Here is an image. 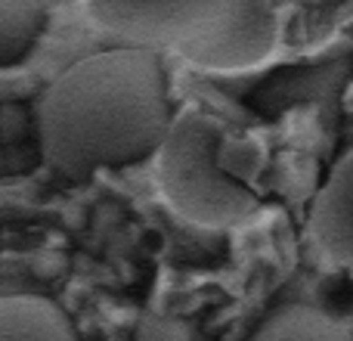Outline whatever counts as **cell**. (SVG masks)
I'll use <instances>...</instances> for the list:
<instances>
[{"mask_svg":"<svg viewBox=\"0 0 353 341\" xmlns=\"http://www.w3.org/2000/svg\"><path fill=\"white\" fill-rule=\"evenodd\" d=\"M37 146L81 180L155 155L174 121L168 75L149 47H115L68 66L34 103Z\"/></svg>","mask_w":353,"mask_h":341,"instance_id":"1","label":"cell"},{"mask_svg":"<svg viewBox=\"0 0 353 341\" xmlns=\"http://www.w3.org/2000/svg\"><path fill=\"white\" fill-rule=\"evenodd\" d=\"M226 128L199 109L171 121L155 149V183L165 205L205 230H232L261 211L257 193L220 165Z\"/></svg>","mask_w":353,"mask_h":341,"instance_id":"2","label":"cell"},{"mask_svg":"<svg viewBox=\"0 0 353 341\" xmlns=\"http://www.w3.org/2000/svg\"><path fill=\"white\" fill-rule=\"evenodd\" d=\"M242 3L245 0H87V16L124 43L183 56L223 28Z\"/></svg>","mask_w":353,"mask_h":341,"instance_id":"3","label":"cell"},{"mask_svg":"<svg viewBox=\"0 0 353 341\" xmlns=\"http://www.w3.org/2000/svg\"><path fill=\"white\" fill-rule=\"evenodd\" d=\"M279 43V19L267 0H245L242 10L220 31L199 41L183 59L205 72H245L273 56Z\"/></svg>","mask_w":353,"mask_h":341,"instance_id":"4","label":"cell"},{"mask_svg":"<svg viewBox=\"0 0 353 341\" xmlns=\"http://www.w3.org/2000/svg\"><path fill=\"white\" fill-rule=\"evenodd\" d=\"M310 236L332 267L353 276V155L338 162L313 199Z\"/></svg>","mask_w":353,"mask_h":341,"instance_id":"5","label":"cell"},{"mask_svg":"<svg viewBox=\"0 0 353 341\" xmlns=\"http://www.w3.org/2000/svg\"><path fill=\"white\" fill-rule=\"evenodd\" d=\"M78 329L56 301L43 295L0 298V341H74Z\"/></svg>","mask_w":353,"mask_h":341,"instance_id":"6","label":"cell"},{"mask_svg":"<svg viewBox=\"0 0 353 341\" xmlns=\"http://www.w3.org/2000/svg\"><path fill=\"white\" fill-rule=\"evenodd\" d=\"M251 338L257 341H350L353 329H347L341 317L329 307H313L301 301L276 304L261 320Z\"/></svg>","mask_w":353,"mask_h":341,"instance_id":"7","label":"cell"},{"mask_svg":"<svg viewBox=\"0 0 353 341\" xmlns=\"http://www.w3.org/2000/svg\"><path fill=\"white\" fill-rule=\"evenodd\" d=\"M50 19V0H0V66L28 56Z\"/></svg>","mask_w":353,"mask_h":341,"instance_id":"8","label":"cell"},{"mask_svg":"<svg viewBox=\"0 0 353 341\" xmlns=\"http://www.w3.org/2000/svg\"><path fill=\"white\" fill-rule=\"evenodd\" d=\"M220 165L239 177L242 183H251L263 168H267V146L254 137L230 134L226 130L223 143H220Z\"/></svg>","mask_w":353,"mask_h":341,"instance_id":"9","label":"cell"},{"mask_svg":"<svg viewBox=\"0 0 353 341\" xmlns=\"http://www.w3.org/2000/svg\"><path fill=\"white\" fill-rule=\"evenodd\" d=\"M134 335L140 341H186L195 338V332L183 323H174V320L165 317H143L140 326L134 329Z\"/></svg>","mask_w":353,"mask_h":341,"instance_id":"10","label":"cell"},{"mask_svg":"<svg viewBox=\"0 0 353 341\" xmlns=\"http://www.w3.org/2000/svg\"><path fill=\"white\" fill-rule=\"evenodd\" d=\"M25 130H28V112L19 103H3L0 109V134H3V146L25 140Z\"/></svg>","mask_w":353,"mask_h":341,"instance_id":"11","label":"cell"},{"mask_svg":"<svg viewBox=\"0 0 353 341\" xmlns=\"http://www.w3.org/2000/svg\"><path fill=\"white\" fill-rule=\"evenodd\" d=\"M353 276L344 273L335 276V280L329 282V292H325V307H329L335 317H344L347 311H353Z\"/></svg>","mask_w":353,"mask_h":341,"instance_id":"12","label":"cell"},{"mask_svg":"<svg viewBox=\"0 0 353 341\" xmlns=\"http://www.w3.org/2000/svg\"><path fill=\"white\" fill-rule=\"evenodd\" d=\"M301 3H304V6H323L325 0H301Z\"/></svg>","mask_w":353,"mask_h":341,"instance_id":"13","label":"cell"},{"mask_svg":"<svg viewBox=\"0 0 353 341\" xmlns=\"http://www.w3.org/2000/svg\"><path fill=\"white\" fill-rule=\"evenodd\" d=\"M350 3H353V0H350Z\"/></svg>","mask_w":353,"mask_h":341,"instance_id":"14","label":"cell"}]
</instances>
